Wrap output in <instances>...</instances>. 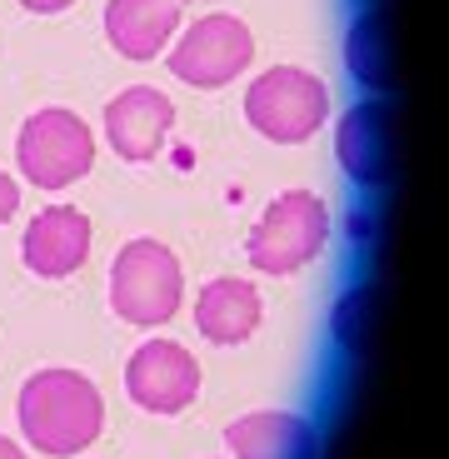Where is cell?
Segmentation results:
<instances>
[{"label":"cell","instance_id":"8fae6325","mask_svg":"<svg viewBox=\"0 0 449 459\" xmlns=\"http://www.w3.org/2000/svg\"><path fill=\"white\" fill-rule=\"evenodd\" d=\"M225 445L235 459H315L320 455V435L310 420H299L289 410H255L240 414L225 429Z\"/></svg>","mask_w":449,"mask_h":459},{"label":"cell","instance_id":"2e32d148","mask_svg":"<svg viewBox=\"0 0 449 459\" xmlns=\"http://www.w3.org/2000/svg\"><path fill=\"white\" fill-rule=\"evenodd\" d=\"M15 210H21V185H15L11 175L0 170V225H5V220H11Z\"/></svg>","mask_w":449,"mask_h":459},{"label":"cell","instance_id":"ba28073f","mask_svg":"<svg viewBox=\"0 0 449 459\" xmlns=\"http://www.w3.org/2000/svg\"><path fill=\"white\" fill-rule=\"evenodd\" d=\"M175 126V105L170 95H160L155 85H130L125 95L105 105V135H110V150L120 160H155Z\"/></svg>","mask_w":449,"mask_h":459},{"label":"cell","instance_id":"5bb4252c","mask_svg":"<svg viewBox=\"0 0 449 459\" xmlns=\"http://www.w3.org/2000/svg\"><path fill=\"white\" fill-rule=\"evenodd\" d=\"M345 65L359 85L369 91H384L390 85V35H384V15L365 11L345 35Z\"/></svg>","mask_w":449,"mask_h":459},{"label":"cell","instance_id":"9a60e30c","mask_svg":"<svg viewBox=\"0 0 449 459\" xmlns=\"http://www.w3.org/2000/svg\"><path fill=\"white\" fill-rule=\"evenodd\" d=\"M365 320H369V290H350L340 305H334V340L345 350L365 344Z\"/></svg>","mask_w":449,"mask_h":459},{"label":"cell","instance_id":"9c48e42d","mask_svg":"<svg viewBox=\"0 0 449 459\" xmlns=\"http://www.w3.org/2000/svg\"><path fill=\"white\" fill-rule=\"evenodd\" d=\"M21 255L40 280H65L75 275L91 255V220L75 205H50L30 220L21 240Z\"/></svg>","mask_w":449,"mask_h":459},{"label":"cell","instance_id":"5b68a950","mask_svg":"<svg viewBox=\"0 0 449 459\" xmlns=\"http://www.w3.org/2000/svg\"><path fill=\"white\" fill-rule=\"evenodd\" d=\"M15 160H21V175L40 190H65L81 175H91L95 165V135L85 130V120L75 110H35L21 126V140H15Z\"/></svg>","mask_w":449,"mask_h":459},{"label":"cell","instance_id":"7a4b0ae2","mask_svg":"<svg viewBox=\"0 0 449 459\" xmlns=\"http://www.w3.org/2000/svg\"><path fill=\"white\" fill-rule=\"evenodd\" d=\"M324 240H330L324 200L310 190H285L250 230V264L260 275H295L324 250Z\"/></svg>","mask_w":449,"mask_h":459},{"label":"cell","instance_id":"4fadbf2b","mask_svg":"<svg viewBox=\"0 0 449 459\" xmlns=\"http://www.w3.org/2000/svg\"><path fill=\"white\" fill-rule=\"evenodd\" d=\"M195 325L210 344H240L255 334L260 325V295H255L250 280H210L195 299Z\"/></svg>","mask_w":449,"mask_h":459},{"label":"cell","instance_id":"277c9868","mask_svg":"<svg viewBox=\"0 0 449 459\" xmlns=\"http://www.w3.org/2000/svg\"><path fill=\"white\" fill-rule=\"evenodd\" d=\"M324 115H330V91H324L320 75H310L299 65L265 70L250 85V95H245V120L265 140H275V145L310 140L324 126Z\"/></svg>","mask_w":449,"mask_h":459},{"label":"cell","instance_id":"3957f363","mask_svg":"<svg viewBox=\"0 0 449 459\" xmlns=\"http://www.w3.org/2000/svg\"><path fill=\"white\" fill-rule=\"evenodd\" d=\"M185 299L180 260L160 240H130L110 270V305L125 325H165Z\"/></svg>","mask_w":449,"mask_h":459},{"label":"cell","instance_id":"8992f818","mask_svg":"<svg viewBox=\"0 0 449 459\" xmlns=\"http://www.w3.org/2000/svg\"><path fill=\"white\" fill-rule=\"evenodd\" d=\"M250 56H255V40L245 30V21L205 15V21H195L175 40L170 70H175V81L195 85V91H220V85H230L250 65Z\"/></svg>","mask_w":449,"mask_h":459},{"label":"cell","instance_id":"6da1fadb","mask_svg":"<svg viewBox=\"0 0 449 459\" xmlns=\"http://www.w3.org/2000/svg\"><path fill=\"white\" fill-rule=\"evenodd\" d=\"M100 425L105 400L75 369H40L21 385V429L40 455H81L85 445L100 439Z\"/></svg>","mask_w":449,"mask_h":459},{"label":"cell","instance_id":"ac0fdd59","mask_svg":"<svg viewBox=\"0 0 449 459\" xmlns=\"http://www.w3.org/2000/svg\"><path fill=\"white\" fill-rule=\"evenodd\" d=\"M0 459H30V455H25V449L15 445V439H0Z\"/></svg>","mask_w":449,"mask_h":459},{"label":"cell","instance_id":"52a82bcc","mask_svg":"<svg viewBox=\"0 0 449 459\" xmlns=\"http://www.w3.org/2000/svg\"><path fill=\"white\" fill-rule=\"evenodd\" d=\"M125 390L150 414H180L200 394V365L195 355L175 340L140 344L125 365Z\"/></svg>","mask_w":449,"mask_h":459},{"label":"cell","instance_id":"7c38bea8","mask_svg":"<svg viewBox=\"0 0 449 459\" xmlns=\"http://www.w3.org/2000/svg\"><path fill=\"white\" fill-rule=\"evenodd\" d=\"M175 25H180V0H110L105 5V35L125 60L160 56Z\"/></svg>","mask_w":449,"mask_h":459},{"label":"cell","instance_id":"30bf717a","mask_svg":"<svg viewBox=\"0 0 449 459\" xmlns=\"http://www.w3.org/2000/svg\"><path fill=\"white\" fill-rule=\"evenodd\" d=\"M334 155L355 185H384L390 180V105L359 100L345 110L334 130Z\"/></svg>","mask_w":449,"mask_h":459},{"label":"cell","instance_id":"e0dca14e","mask_svg":"<svg viewBox=\"0 0 449 459\" xmlns=\"http://www.w3.org/2000/svg\"><path fill=\"white\" fill-rule=\"evenodd\" d=\"M21 5L35 15H56V11H65V5H75V0H21Z\"/></svg>","mask_w":449,"mask_h":459}]
</instances>
